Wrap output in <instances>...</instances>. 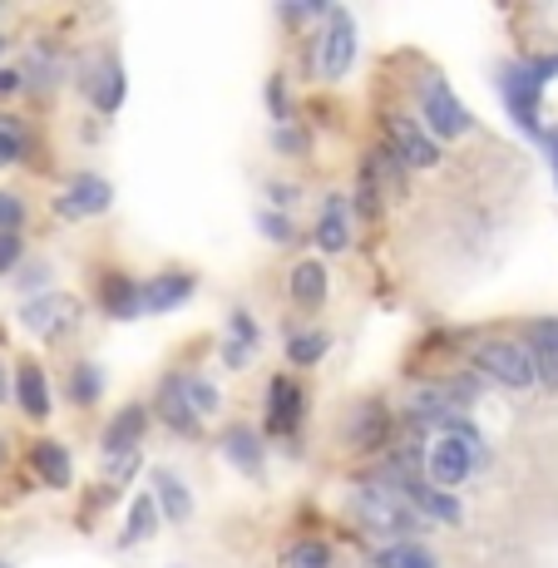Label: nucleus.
<instances>
[{
    "mask_svg": "<svg viewBox=\"0 0 558 568\" xmlns=\"http://www.w3.org/2000/svg\"><path fill=\"white\" fill-rule=\"evenodd\" d=\"M0 401H10V386H6V366H0Z\"/></svg>",
    "mask_w": 558,
    "mask_h": 568,
    "instance_id": "42",
    "label": "nucleus"
},
{
    "mask_svg": "<svg viewBox=\"0 0 558 568\" xmlns=\"http://www.w3.org/2000/svg\"><path fill=\"white\" fill-rule=\"evenodd\" d=\"M35 475L45 480L50 490H65L70 485V475H75V470H70V455H65V445H55V440H40L35 445Z\"/></svg>",
    "mask_w": 558,
    "mask_h": 568,
    "instance_id": "18",
    "label": "nucleus"
},
{
    "mask_svg": "<svg viewBox=\"0 0 558 568\" xmlns=\"http://www.w3.org/2000/svg\"><path fill=\"white\" fill-rule=\"evenodd\" d=\"M272 144H277L282 154H307V134H297V129H287V124H277V129H272Z\"/></svg>",
    "mask_w": 558,
    "mask_h": 568,
    "instance_id": "33",
    "label": "nucleus"
},
{
    "mask_svg": "<svg viewBox=\"0 0 558 568\" xmlns=\"http://www.w3.org/2000/svg\"><path fill=\"white\" fill-rule=\"evenodd\" d=\"M20 262V233H0V277Z\"/></svg>",
    "mask_w": 558,
    "mask_h": 568,
    "instance_id": "37",
    "label": "nucleus"
},
{
    "mask_svg": "<svg viewBox=\"0 0 558 568\" xmlns=\"http://www.w3.org/2000/svg\"><path fill=\"white\" fill-rule=\"evenodd\" d=\"M99 297H104V312H109V317H139V287H134L129 277H119V272H114V277H104V287H99Z\"/></svg>",
    "mask_w": 558,
    "mask_h": 568,
    "instance_id": "22",
    "label": "nucleus"
},
{
    "mask_svg": "<svg viewBox=\"0 0 558 568\" xmlns=\"http://www.w3.org/2000/svg\"><path fill=\"white\" fill-rule=\"evenodd\" d=\"M267 104H272V119L287 124V90H282V80L267 84Z\"/></svg>",
    "mask_w": 558,
    "mask_h": 568,
    "instance_id": "38",
    "label": "nucleus"
},
{
    "mask_svg": "<svg viewBox=\"0 0 558 568\" xmlns=\"http://www.w3.org/2000/svg\"><path fill=\"white\" fill-rule=\"evenodd\" d=\"M549 144H554V178H558V134H554V139H549Z\"/></svg>",
    "mask_w": 558,
    "mask_h": 568,
    "instance_id": "43",
    "label": "nucleus"
},
{
    "mask_svg": "<svg viewBox=\"0 0 558 568\" xmlns=\"http://www.w3.org/2000/svg\"><path fill=\"white\" fill-rule=\"evenodd\" d=\"M223 361H228V366H248L252 351H248V346H238V341H228V346H223Z\"/></svg>",
    "mask_w": 558,
    "mask_h": 568,
    "instance_id": "40",
    "label": "nucleus"
},
{
    "mask_svg": "<svg viewBox=\"0 0 558 568\" xmlns=\"http://www.w3.org/2000/svg\"><path fill=\"white\" fill-rule=\"evenodd\" d=\"M356 60V20L346 10H326V35L317 45V65L322 80H341Z\"/></svg>",
    "mask_w": 558,
    "mask_h": 568,
    "instance_id": "5",
    "label": "nucleus"
},
{
    "mask_svg": "<svg viewBox=\"0 0 558 568\" xmlns=\"http://www.w3.org/2000/svg\"><path fill=\"white\" fill-rule=\"evenodd\" d=\"M282 564L287 568H331V549L317 539H307V544H292L287 554H282Z\"/></svg>",
    "mask_w": 558,
    "mask_h": 568,
    "instance_id": "27",
    "label": "nucleus"
},
{
    "mask_svg": "<svg viewBox=\"0 0 558 568\" xmlns=\"http://www.w3.org/2000/svg\"><path fill=\"white\" fill-rule=\"evenodd\" d=\"M159 410L178 435H198V425H203V420L193 416V406H188V396H183V376H168V381L159 386Z\"/></svg>",
    "mask_w": 558,
    "mask_h": 568,
    "instance_id": "16",
    "label": "nucleus"
},
{
    "mask_svg": "<svg viewBox=\"0 0 558 568\" xmlns=\"http://www.w3.org/2000/svg\"><path fill=\"white\" fill-rule=\"evenodd\" d=\"M0 460H6V440H0Z\"/></svg>",
    "mask_w": 558,
    "mask_h": 568,
    "instance_id": "44",
    "label": "nucleus"
},
{
    "mask_svg": "<svg viewBox=\"0 0 558 568\" xmlns=\"http://www.w3.org/2000/svg\"><path fill=\"white\" fill-rule=\"evenodd\" d=\"M356 208H361V218L381 213V188L371 183V173H361V183H356Z\"/></svg>",
    "mask_w": 558,
    "mask_h": 568,
    "instance_id": "30",
    "label": "nucleus"
},
{
    "mask_svg": "<svg viewBox=\"0 0 558 568\" xmlns=\"http://www.w3.org/2000/svg\"><path fill=\"white\" fill-rule=\"evenodd\" d=\"M154 529H159V509H154V499L144 494V499H134V504H129V524H124L119 544H139V539H149Z\"/></svg>",
    "mask_w": 558,
    "mask_h": 568,
    "instance_id": "25",
    "label": "nucleus"
},
{
    "mask_svg": "<svg viewBox=\"0 0 558 568\" xmlns=\"http://www.w3.org/2000/svg\"><path fill=\"white\" fill-rule=\"evenodd\" d=\"M10 90H20V75L15 70H0V94H10Z\"/></svg>",
    "mask_w": 558,
    "mask_h": 568,
    "instance_id": "41",
    "label": "nucleus"
},
{
    "mask_svg": "<svg viewBox=\"0 0 558 568\" xmlns=\"http://www.w3.org/2000/svg\"><path fill=\"white\" fill-rule=\"evenodd\" d=\"M558 75V55H544V60H524V65H509L504 70V104H509L514 124H524V134L544 139V124H539V94L544 84Z\"/></svg>",
    "mask_w": 558,
    "mask_h": 568,
    "instance_id": "2",
    "label": "nucleus"
},
{
    "mask_svg": "<svg viewBox=\"0 0 558 568\" xmlns=\"http://www.w3.org/2000/svg\"><path fill=\"white\" fill-rule=\"evenodd\" d=\"M302 386L292 381V376H272L267 386V430L272 435H297L302 425Z\"/></svg>",
    "mask_w": 558,
    "mask_h": 568,
    "instance_id": "7",
    "label": "nucleus"
},
{
    "mask_svg": "<svg viewBox=\"0 0 558 568\" xmlns=\"http://www.w3.org/2000/svg\"><path fill=\"white\" fill-rule=\"evenodd\" d=\"M317 243H322V252H346V243H351V218H346L341 198H326V203H322Z\"/></svg>",
    "mask_w": 558,
    "mask_h": 568,
    "instance_id": "17",
    "label": "nucleus"
},
{
    "mask_svg": "<svg viewBox=\"0 0 558 568\" xmlns=\"http://www.w3.org/2000/svg\"><path fill=\"white\" fill-rule=\"evenodd\" d=\"M20 149H25V139H20V129H15V124H0V168H6V164H15V159H20Z\"/></svg>",
    "mask_w": 558,
    "mask_h": 568,
    "instance_id": "32",
    "label": "nucleus"
},
{
    "mask_svg": "<svg viewBox=\"0 0 558 568\" xmlns=\"http://www.w3.org/2000/svg\"><path fill=\"white\" fill-rule=\"evenodd\" d=\"M376 568H440L435 554L425 549V544H386L381 554H376Z\"/></svg>",
    "mask_w": 558,
    "mask_h": 568,
    "instance_id": "24",
    "label": "nucleus"
},
{
    "mask_svg": "<svg viewBox=\"0 0 558 568\" xmlns=\"http://www.w3.org/2000/svg\"><path fill=\"white\" fill-rule=\"evenodd\" d=\"M406 499H410V509H420L425 519L460 524V499L450 490H435V485H425V480H415V485H406Z\"/></svg>",
    "mask_w": 558,
    "mask_h": 568,
    "instance_id": "12",
    "label": "nucleus"
},
{
    "mask_svg": "<svg viewBox=\"0 0 558 568\" xmlns=\"http://www.w3.org/2000/svg\"><path fill=\"white\" fill-rule=\"evenodd\" d=\"M524 351H529V361H534V381L549 386V391H558V317L534 322Z\"/></svg>",
    "mask_w": 558,
    "mask_h": 568,
    "instance_id": "8",
    "label": "nucleus"
},
{
    "mask_svg": "<svg viewBox=\"0 0 558 568\" xmlns=\"http://www.w3.org/2000/svg\"><path fill=\"white\" fill-rule=\"evenodd\" d=\"M267 198H272L277 208H287V203H297V188H292V183H272V188H267Z\"/></svg>",
    "mask_w": 558,
    "mask_h": 568,
    "instance_id": "39",
    "label": "nucleus"
},
{
    "mask_svg": "<svg viewBox=\"0 0 558 568\" xmlns=\"http://www.w3.org/2000/svg\"><path fill=\"white\" fill-rule=\"evenodd\" d=\"M183 396H188V406H193V416H198V420L213 416V410H218V386H213V381L183 376Z\"/></svg>",
    "mask_w": 558,
    "mask_h": 568,
    "instance_id": "28",
    "label": "nucleus"
},
{
    "mask_svg": "<svg viewBox=\"0 0 558 568\" xmlns=\"http://www.w3.org/2000/svg\"><path fill=\"white\" fill-rule=\"evenodd\" d=\"M0 50H6V40H0Z\"/></svg>",
    "mask_w": 558,
    "mask_h": 568,
    "instance_id": "45",
    "label": "nucleus"
},
{
    "mask_svg": "<svg viewBox=\"0 0 558 568\" xmlns=\"http://www.w3.org/2000/svg\"><path fill=\"white\" fill-rule=\"evenodd\" d=\"M134 465H139V450H129V455H109V465H104V475L109 480H129Z\"/></svg>",
    "mask_w": 558,
    "mask_h": 568,
    "instance_id": "36",
    "label": "nucleus"
},
{
    "mask_svg": "<svg viewBox=\"0 0 558 568\" xmlns=\"http://www.w3.org/2000/svg\"><path fill=\"white\" fill-rule=\"evenodd\" d=\"M386 129H391V154H396V159H406V164H415V168H435L440 164V144L430 139V134H420L415 119L396 114Z\"/></svg>",
    "mask_w": 558,
    "mask_h": 568,
    "instance_id": "9",
    "label": "nucleus"
},
{
    "mask_svg": "<svg viewBox=\"0 0 558 568\" xmlns=\"http://www.w3.org/2000/svg\"><path fill=\"white\" fill-rule=\"evenodd\" d=\"M287 351H292V361H297V366H317L326 356V336L322 332H297L287 341Z\"/></svg>",
    "mask_w": 558,
    "mask_h": 568,
    "instance_id": "29",
    "label": "nucleus"
},
{
    "mask_svg": "<svg viewBox=\"0 0 558 568\" xmlns=\"http://www.w3.org/2000/svg\"><path fill=\"white\" fill-rule=\"evenodd\" d=\"M99 391H104L99 366H94V361H80L75 371H70V401H75V406H94V401H99Z\"/></svg>",
    "mask_w": 558,
    "mask_h": 568,
    "instance_id": "26",
    "label": "nucleus"
},
{
    "mask_svg": "<svg viewBox=\"0 0 558 568\" xmlns=\"http://www.w3.org/2000/svg\"><path fill=\"white\" fill-rule=\"evenodd\" d=\"M484 460V440L475 425H465V420H455V425L440 430V440L425 450V485L435 490H455L465 485L470 475H475V465Z\"/></svg>",
    "mask_w": 558,
    "mask_h": 568,
    "instance_id": "1",
    "label": "nucleus"
},
{
    "mask_svg": "<svg viewBox=\"0 0 558 568\" xmlns=\"http://www.w3.org/2000/svg\"><path fill=\"white\" fill-rule=\"evenodd\" d=\"M188 292H193V277H188V272L154 277L149 287H139V312H173L178 302H188Z\"/></svg>",
    "mask_w": 558,
    "mask_h": 568,
    "instance_id": "14",
    "label": "nucleus"
},
{
    "mask_svg": "<svg viewBox=\"0 0 558 568\" xmlns=\"http://www.w3.org/2000/svg\"><path fill=\"white\" fill-rule=\"evenodd\" d=\"M381 440H386V406L366 401L361 410H356V420H351V445L371 450V445H381Z\"/></svg>",
    "mask_w": 558,
    "mask_h": 568,
    "instance_id": "23",
    "label": "nucleus"
},
{
    "mask_svg": "<svg viewBox=\"0 0 558 568\" xmlns=\"http://www.w3.org/2000/svg\"><path fill=\"white\" fill-rule=\"evenodd\" d=\"M420 114H425V124L440 134V139H460V134H470V124H475L465 104L455 99V90L435 75L420 84Z\"/></svg>",
    "mask_w": 558,
    "mask_h": 568,
    "instance_id": "3",
    "label": "nucleus"
},
{
    "mask_svg": "<svg viewBox=\"0 0 558 568\" xmlns=\"http://www.w3.org/2000/svg\"><path fill=\"white\" fill-rule=\"evenodd\" d=\"M228 341H238V346H257V326H252L248 312H233V322H228Z\"/></svg>",
    "mask_w": 558,
    "mask_h": 568,
    "instance_id": "31",
    "label": "nucleus"
},
{
    "mask_svg": "<svg viewBox=\"0 0 558 568\" xmlns=\"http://www.w3.org/2000/svg\"><path fill=\"white\" fill-rule=\"evenodd\" d=\"M20 218H25V208H20L15 193H0V233H15Z\"/></svg>",
    "mask_w": 558,
    "mask_h": 568,
    "instance_id": "35",
    "label": "nucleus"
},
{
    "mask_svg": "<svg viewBox=\"0 0 558 568\" xmlns=\"http://www.w3.org/2000/svg\"><path fill=\"white\" fill-rule=\"evenodd\" d=\"M322 297H326V267L317 257L297 262V267H292V302H297V307H322Z\"/></svg>",
    "mask_w": 558,
    "mask_h": 568,
    "instance_id": "19",
    "label": "nucleus"
},
{
    "mask_svg": "<svg viewBox=\"0 0 558 568\" xmlns=\"http://www.w3.org/2000/svg\"><path fill=\"white\" fill-rule=\"evenodd\" d=\"M223 455H228V465L233 470H242V475H257L262 470V440L252 435V430H228Z\"/></svg>",
    "mask_w": 558,
    "mask_h": 568,
    "instance_id": "20",
    "label": "nucleus"
},
{
    "mask_svg": "<svg viewBox=\"0 0 558 568\" xmlns=\"http://www.w3.org/2000/svg\"><path fill=\"white\" fill-rule=\"evenodd\" d=\"M90 99H94V109L99 114H114L124 104V70L114 65V60H104L99 75L90 80Z\"/></svg>",
    "mask_w": 558,
    "mask_h": 568,
    "instance_id": "21",
    "label": "nucleus"
},
{
    "mask_svg": "<svg viewBox=\"0 0 558 568\" xmlns=\"http://www.w3.org/2000/svg\"><path fill=\"white\" fill-rule=\"evenodd\" d=\"M109 203H114V188L104 183V178L84 173V178H75V183L65 188V198H60V213H65V218H99Z\"/></svg>",
    "mask_w": 558,
    "mask_h": 568,
    "instance_id": "10",
    "label": "nucleus"
},
{
    "mask_svg": "<svg viewBox=\"0 0 558 568\" xmlns=\"http://www.w3.org/2000/svg\"><path fill=\"white\" fill-rule=\"evenodd\" d=\"M475 366L484 376H494L499 386H514V391L534 386V361H529V351H524L519 341H484V346H475Z\"/></svg>",
    "mask_w": 558,
    "mask_h": 568,
    "instance_id": "4",
    "label": "nucleus"
},
{
    "mask_svg": "<svg viewBox=\"0 0 558 568\" xmlns=\"http://www.w3.org/2000/svg\"><path fill=\"white\" fill-rule=\"evenodd\" d=\"M154 509H164V519H173V524H188L193 519V494H188V485L173 475V470H159L154 475Z\"/></svg>",
    "mask_w": 558,
    "mask_h": 568,
    "instance_id": "11",
    "label": "nucleus"
},
{
    "mask_svg": "<svg viewBox=\"0 0 558 568\" xmlns=\"http://www.w3.org/2000/svg\"><path fill=\"white\" fill-rule=\"evenodd\" d=\"M15 401H20V410H25L30 420H45L50 416V381H45V371H40L35 361H20V371H15Z\"/></svg>",
    "mask_w": 558,
    "mask_h": 568,
    "instance_id": "13",
    "label": "nucleus"
},
{
    "mask_svg": "<svg viewBox=\"0 0 558 568\" xmlns=\"http://www.w3.org/2000/svg\"><path fill=\"white\" fill-rule=\"evenodd\" d=\"M20 322H25V332H35V336H45V341H55V336H65V332H75V326H80V302L65 297V292H45V297L25 302Z\"/></svg>",
    "mask_w": 558,
    "mask_h": 568,
    "instance_id": "6",
    "label": "nucleus"
},
{
    "mask_svg": "<svg viewBox=\"0 0 558 568\" xmlns=\"http://www.w3.org/2000/svg\"><path fill=\"white\" fill-rule=\"evenodd\" d=\"M144 425H149L144 406H124L119 416L109 420V430H104V450H109V455H129V450H139Z\"/></svg>",
    "mask_w": 558,
    "mask_h": 568,
    "instance_id": "15",
    "label": "nucleus"
},
{
    "mask_svg": "<svg viewBox=\"0 0 558 568\" xmlns=\"http://www.w3.org/2000/svg\"><path fill=\"white\" fill-rule=\"evenodd\" d=\"M257 228L267 233V243H292V223L282 213H262L257 218Z\"/></svg>",
    "mask_w": 558,
    "mask_h": 568,
    "instance_id": "34",
    "label": "nucleus"
}]
</instances>
